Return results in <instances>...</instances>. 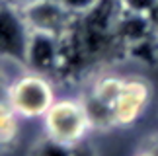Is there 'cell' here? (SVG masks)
I'll return each mask as SVG.
<instances>
[{"label": "cell", "mask_w": 158, "mask_h": 156, "mask_svg": "<svg viewBox=\"0 0 158 156\" xmlns=\"http://www.w3.org/2000/svg\"><path fill=\"white\" fill-rule=\"evenodd\" d=\"M22 117L6 100V94L0 96V152H6L16 146L20 139Z\"/></svg>", "instance_id": "8"}, {"label": "cell", "mask_w": 158, "mask_h": 156, "mask_svg": "<svg viewBox=\"0 0 158 156\" xmlns=\"http://www.w3.org/2000/svg\"><path fill=\"white\" fill-rule=\"evenodd\" d=\"M115 2H117L119 10L137 16H148V18L158 6V0H115Z\"/></svg>", "instance_id": "11"}, {"label": "cell", "mask_w": 158, "mask_h": 156, "mask_svg": "<svg viewBox=\"0 0 158 156\" xmlns=\"http://www.w3.org/2000/svg\"><path fill=\"white\" fill-rule=\"evenodd\" d=\"M150 22H152V27H154V35H158V6L154 8L152 14H150Z\"/></svg>", "instance_id": "16"}, {"label": "cell", "mask_w": 158, "mask_h": 156, "mask_svg": "<svg viewBox=\"0 0 158 156\" xmlns=\"http://www.w3.org/2000/svg\"><path fill=\"white\" fill-rule=\"evenodd\" d=\"M123 82H125V78H121L117 74H100L98 78H94L92 86H90V90L86 92L84 98L92 100L96 104L113 111V105L121 94Z\"/></svg>", "instance_id": "7"}, {"label": "cell", "mask_w": 158, "mask_h": 156, "mask_svg": "<svg viewBox=\"0 0 158 156\" xmlns=\"http://www.w3.org/2000/svg\"><path fill=\"white\" fill-rule=\"evenodd\" d=\"M8 84H10V78H8V74H6V63L0 61V96L6 94Z\"/></svg>", "instance_id": "13"}, {"label": "cell", "mask_w": 158, "mask_h": 156, "mask_svg": "<svg viewBox=\"0 0 158 156\" xmlns=\"http://www.w3.org/2000/svg\"><path fill=\"white\" fill-rule=\"evenodd\" d=\"M2 2H6V0H0V4H2Z\"/></svg>", "instance_id": "17"}, {"label": "cell", "mask_w": 158, "mask_h": 156, "mask_svg": "<svg viewBox=\"0 0 158 156\" xmlns=\"http://www.w3.org/2000/svg\"><path fill=\"white\" fill-rule=\"evenodd\" d=\"M41 121L45 137L66 146L82 145L92 129L82 98H57Z\"/></svg>", "instance_id": "2"}, {"label": "cell", "mask_w": 158, "mask_h": 156, "mask_svg": "<svg viewBox=\"0 0 158 156\" xmlns=\"http://www.w3.org/2000/svg\"><path fill=\"white\" fill-rule=\"evenodd\" d=\"M135 156H158V137L148 139L141 148H139V152Z\"/></svg>", "instance_id": "12"}, {"label": "cell", "mask_w": 158, "mask_h": 156, "mask_svg": "<svg viewBox=\"0 0 158 156\" xmlns=\"http://www.w3.org/2000/svg\"><path fill=\"white\" fill-rule=\"evenodd\" d=\"M76 146H66L57 141H51L49 137H43V141L33 148V156H74Z\"/></svg>", "instance_id": "9"}, {"label": "cell", "mask_w": 158, "mask_h": 156, "mask_svg": "<svg viewBox=\"0 0 158 156\" xmlns=\"http://www.w3.org/2000/svg\"><path fill=\"white\" fill-rule=\"evenodd\" d=\"M74 156H96V154L92 152V148L86 146V145L82 142V145H78V146L74 148Z\"/></svg>", "instance_id": "14"}, {"label": "cell", "mask_w": 158, "mask_h": 156, "mask_svg": "<svg viewBox=\"0 0 158 156\" xmlns=\"http://www.w3.org/2000/svg\"><path fill=\"white\" fill-rule=\"evenodd\" d=\"M6 100L22 119H43L57 96L51 76L23 68V72L10 80Z\"/></svg>", "instance_id": "1"}, {"label": "cell", "mask_w": 158, "mask_h": 156, "mask_svg": "<svg viewBox=\"0 0 158 156\" xmlns=\"http://www.w3.org/2000/svg\"><path fill=\"white\" fill-rule=\"evenodd\" d=\"M6 2H12L14 6H18L20 10H23V8H27V6H31L35 2H41V0H6Z\"/></svg>", "instance_id": "15"}, {"label": "cell", "mask_w": 158, "mask_h": 156, "mask_svg": "<svg viewBox=\"0 0 158 156\" xmlns=\"http://www.w3.org/2000/svg\"><path fill=\"white\" fill-rule=\"evenodd\" d=\"M150 96H152V90H150V84L144 78H139V76L125 78L121 94L113 105L115 127L135 125L143 113L147 111V107L150 104Z\"/></svg>", "instance_id": "5"}, {"label": "cell", "mask_w": 158, "mask_h": 156, "mask_svg": "<svg viewBox=\"0 0 158 156\" xmlns=\"http://www.w3.org/2000/svg\"><path fill=\"white\" fill-rule=\"evenodd\" d=\"M31 27L23 12L12 2L0 4V61L26 68Z\"/></svg>", "instance_id": "3"}, {"label": "cell", "mask_w": 158, "mask_h": 156, "mask_svg": "<svg viewBox=\"0 0 158 156\" xmlns=\"http://www.w3.org/2000/svg\"><path fill=\"white\" fill-rule=\"evenodd\" d=\"M22 12L31 31L55 35L60 39L70 37L72 29L78 22V18L66 12L57 0H41V2H35L23 8Z\"/></svg>", "instance_id": "4"}, {"label": "cell", "mask_w": 158, "mask_h": 156, "mask_svg": "<svg viewBox=\"0 0 158 156\" xmlns=\"http://www.w3.org/2000/svg\"><path fill=\"white\" fill-rule=\"evenodd\" d=\"M64 41L66 39L55 37V35L31 31L26 68L45 76L57 74L64 64Z\"/></svg>", "instance_id": "6"}, {"label": "cell", "mask_w": 158, "mask_h": 156, "mask_svg": "<svg viewBox=\"0 0 158 156\" xmlns=\"http://www.w3.org/2000/svg\"><path fill=\"white\" fill-rule=\"evenodd\" d=\"M57 2L63 6L66 12H70L74 18L80 20V18L92 14V12L102 4V0H57Z\"/></svg>", "instance_id": "10"}]
</instances>
